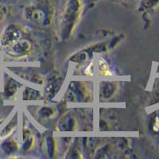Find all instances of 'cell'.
<instances>
[{"label": "cell", "instance_id": "6da1fadb", "mask_svg": "<svg viewBox=\"0 0 159 159\" xmlns=\"http://www.w3.org/2000/svg\"><path fill=\"white\" fill-rule=\"evenodd\" d=\"M81 1L80 0H68L65 12L63 15V25L68 24L71 28L75 25L81 12Z\"/></svg>", "mask_w": 159, "mask_h": 159}, {"label": "cell", "instance_id": "7a4b0ae2", "mask_svg": "<svg viewBox=\"0 0 159 159\" xmlns=\"http://www.w3.org/2000/svg\"><path fill=\"white\" fill-rule=\"evenodd\" d=\"M22 31L15 25H9L6 28L1 37L0 43L2 47L7 49L17 42L21 38Z\"/></svg>", "mask_w": 159, "mask_h": 159}, {"label": "cell", "instance_id": "3957f363", "mask_svg": "<svg viewBox=\"0 0 159 159\" xmlns=\"http://www.w3.org/2000/svg\"><path fill=\"white\" fill-rule=\"evenodd\" d=\"M31 45L26 40H18L14 45L7 48V53L11 57H22L30 52Z\"/></svg>", "mask_w": 159, "mask_h": 159}, {"label": "cell", "instance_id": "277c9868", "mask_svg": "<svg viewBox=\"0 0 159 159\" xmlns=\"http://www.w3.org/2000/svg\"><path fill=\"white\" fill-rule=\"evenodd\" d=\"M98 72H99V75H101V76H107L111 75V72L110 69H109V67L103 60L99 61V66H98Z\"/></svg>", "mask_w": 159, "mask_h": 159}, {"label": "cell", "instance_id": "5b68a950", "mask_svg": "<svg viewBox=\"0 0 159 159\" xmlns=\"http://www.w3.org/2000/svg\"><path fill=\"white\" fill-rule=\"evenodd\" d=\"M0 139H1V137H0Z\"/></svg>", "mask_w": 159, "mask_h": 159}]
</instances>
